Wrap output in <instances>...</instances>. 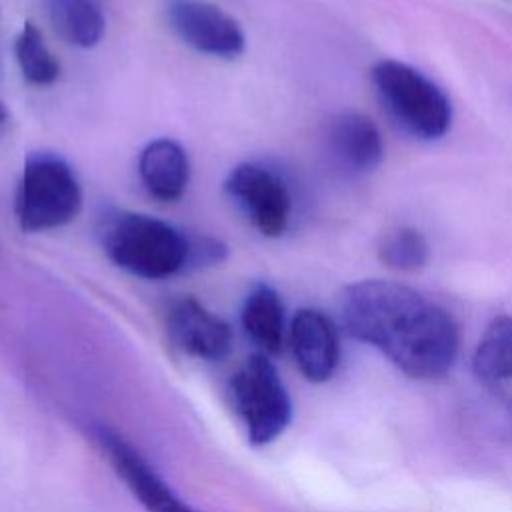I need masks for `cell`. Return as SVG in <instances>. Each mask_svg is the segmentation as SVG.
I'll list each match as a JSON object with an SVG mask.
<instances>
[{"mask_svg": "<svg viewBox=\"0 0 512 512\" xmlns=\"http://www.w3.org/2000/svg\"><path fill=\"white\" fill-rule=\"evenodd\" d=\"M98 236L108 258L134 276L160 280L188 270L190 236L154 216L108 210Z\"/></svg>", "mask_w": 512, "mask_h": 512, "instance_id": "7a4b0ae2", "label": "cell"}, {"mask_svg": "<svg viewBox=\"0 0 512 512\" xmlns=\"http://www.w3.org/2000/svg\"><path fill=\"white\" fill-rule=\"evenodd\" d=\"M138 174L150 196L162 202H174L188 186V156L184 148L170 138L152 140L140 152Z\"/></svg>", "mask_w": 512, "mask_h": 512, "instance_id": "7c38bea8", "label": "cell"}, {"mask_svg": "<svg viewBox=\"0 0 512 512\" xmlns=\"http://www.w3.org/2000/svg\"><path fill=\"white\" fill-rule=\"evenodd\" d=\"M166 328L170 340L188 356L202 360H218L226 356L232 344L230 326L194 298L172 302Z\"/></svg>", "mask_w": 512, "mask_h": 512, "instance_id": "9c48e42d", "label": "cell"}, {"mask_svg": "<svg viewBox=\"0 0 512 512\" xmlns=\"http://www.w3.org/2000/svg\"><path fill=\"white\" fill-rule=\"evenodd\" d=\"M380 262L396 272H414L426 266L430 258V244L426 236L412 226H398L388 230L378 244Z\"/></svg>", "mask_w": 512, "mask_h": 512, "instance_id": "e0dca14e", "label": "cell"}, {"mask_svg": "<svg viewBox=\"0 0 512 512\" xmlns=\"http://www.w3.org/2000/svg\"><path fill=\"white\" fill-rule=\"evenodd\" d=\"M290 344L302 376L314 384L330 380L338 368L340 346L332 320L314 308L296 312L290 324Z\"/></svg>", "mask_w": 512, "mask_h": 512, "instance_id": "30bf717a", "label": "cell"}, {"mask_svg": "<svg viewBox=\"0 0 512 512\" xmlns=\"http://www.w3.org/2000/svg\"><path fill=\"white\" fill-rule=\"evenodd\" d=\"M230 400L252 446L274 442L290 424L288 390L270 358L252 354L230 380Z\"/></svg>", "mask_w": 512, "mask_h": 512, "instance_id": "5b68a950", "label": "cell"}, {"mask_svg": "<svg viewBox=\"0 0 512 512\" xmlns=\"http://www.w3.org/2000/svg\"><path fill=\"white\" fill-rule=\"evenodd\" d=\"M82 208V190L72 168L56 154L26 158L16 188L14 214L22 230L40 232L72 222Z\"/></svg>", "mask_w": 512, "mask_h": 512, "instance_id": "277c9868", "label": "cell"}, {"mask_svg": "<svg viewBox=\"0 0 512 512\" xmlns=\"http://www.w3.org/2000/svg\"><path fill=\"white\" fill-rule=\"evenodd\" d=\"M242 326L262 354H278L284 346V306L278 292L258 284L244 300Z\"/></svg>", "mask_w": 512, "mask_h": 512, "instance_id": "4fadbf2b", "label": "cell"}, {"mask_svg": "<svg viewBox=\"0 0 512 512\" xmlns=\"http://www.w3.org/2000/svg\"><path fill=\"white\" fill-rule=\"evenodd\" d=\"M370 78L384 110L406 134L438 140L450 130V100L420 70L398 60H380L372 66Z\"/></svg>", "mask_w": 512, "mask_h": 512, "instance_id": "3957f363", "label": "cell"}, {"mask_svg": "<svg viewBox=\"0 0 512 512\" xmlns=\"http://www.w3.org/2000/svg\"><path fill=\"white\" fill-rule=\"evenodd\" d=\"M472 370L478 380L494 384L512 378V316L490 320L472 354Z\"/></svg>", "mask_w": 512, "mask_h": 512, "instance_id": "9a60e30c", "label": "cell"}, {"mask_svg": "<svg viewBox=\"0 0 512 512\" xmlns=\"http://www.w3.org/2000/svg\"><path fill=\"white\" fill-rule=\"evenodd\" d=\"M96 440L110 466L146 512H200L188 506L152 464L120 434L108 428H98Z\"/></svg>", "mask_w": 512, "mask_h": 512, "instance_id": "ba28073f", "label": "cell"}, {"mask_svg": "<svg viewBox=\"0 0 512 512\" xmlns=\"http://www.w3.org/2000/svg\"><path fill=\"white\" fill-rule=\"evenodd\" d=\"M6 126H8V110L0 100V134L6 130Z\"/></svg>", "mask_w": 512, "mask_h": 512, "instance_id": "ac0fdd59", "label": "cell"}, {"mask_svg": "<svg viewBox=\"0 0 512 512\" xmlns=\"http://www.w3.org/2000/svg\"><path fill=\"white\" fill-rule=\"evenodd\" d=\"M224 190L260 234L276 238L286 232L292 196L274 170L252 162L238 164L230 170Z\"/></svg>", "mask_w": 512, "mask_h": 512, "instance_id": "8992f818", "label": "cell"}, {"mask_svg": "<svg viewBox=\"0 0 512 512\" xmlns=\"http://www.w3.org/2000/svg\"><path fill=\"white\" fill-rule=\"evenodd\" d=\"M348 336L380 350L414 380H438L456 362L460 332L452 314L422 292L392 280L350 284L340 298Z\"/></svg>", "mask_w": 512, "mask_h": 512, "instance_id": "6da1fadb", "label": "cell"}, {"mask_svg": "<svg viewBox=\"0 0 512 512\" xmlns=\"http://www.w3.org/2000/svg\"><path fill=\"white\" fill-rule=\"evenodd\" d=\"M164 16L176 36L196 52L232 60L244 52L238 22L204 0H164Z\"/></svg>", "mask_w": 512, "mask_h": 512, "instance_id": "52a82bcc", "label": "cell"}, {"mask_svg": "<svg viewBox=\"0 0 512 512\" xmlns=\"http://www.w3.org/2000/svg\"><path fill=\"white\" fill-rule=\"evenodd\" d=\"M54 30L72 46L92 48L104 34L100 0H42Z\"/></svg>", "mask_w": 512, "mask_h": 512, "instance_id": "5bb4252c", "label": "cell"}, {"mask_svg": "<svg viewBox=\"0 0 512 512\" xmlns=\"http://www.w3.org/2000/svg\"><path fill=\"white\" fill-rule=\"evenodd\" d=\"M326 148L336 166L348 174L372 172L384 156L378 126L354 110L340 112L328 122Z\"/></svg>", "mask_w": 512, "mask_h": 512, "instance_id": "8fae6325", "label": "cell"}, {"mask_svg": "<svg viewBox=\"0 0 512 512\" xmlns=\"http://www.w3.org/2000/svg\"><path fill=\"white\" fill-rule=\"evenodd\" d=\"M14 58L24 80L34 86H48L60 74L58 60L46 46L42 32L32 22H24L18 32L14 40Z\"/></svg>", "mask_w": 512, "mask_h": 512, "instance_id": "2e32d148", "label": "cell"}]
</instances>
